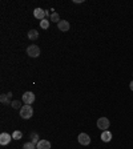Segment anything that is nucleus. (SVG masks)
Instances as JSON below:
<instances>
[{
	"label": "nucleus",
	"mask_w": 133,
	"mask_h": 149,
	"mask_svg": "<svg viewBox=\"0 0 133 149\" xmlns=\"http://www.w3.org/2000/svg\"><path fill=\"white\" fill-rule=\"evenodd\" d=\"M22 100L25 105H31V104L35 101V95H33V92H25L24 95L22 96Z\"/></svg>",
	"instance_id": "obj_4"
},
{
	"label": "nucleus",
	"mask_w": 133,
	"mask_h": 149,
	"mask_svg": "<svg viewBox=\"0 0 133 149\" xmlns=\"http://www.w3.org/2000/svg\"><path fill=\"white\" fill-rule=\"evenodd\" d=\"M57 28L60 29L61 32H67V31H69L71 26H69V23L67 22V20H60V22L57 23Z\"/></svg>",
	"instance_id": "obj_8"
},
{
	"label": "nucleus",
	"mask_w": 133,
	"mask_h": 149,
	"mask_svg": "<svg viewBox=\"0 0 133 149\" xmlns=\"http://www.w3.org/2000/svg\"><path fill=\"white\" fill-rule=\"evenodd\" d=\"M48 16H51V13H49V11H47V9H45V18H48Z\"/></svg>",
	"instance_id": "obj_19"
},
{
	"label": "nucleus",
	"mask_w": 133,
	"mask_h": 149,
	"mask_svg": "<svg viewBox=\"0 0 133 149\" xmlns=\"http://www.w3.org/2000/svg\"><path fill=\"white\" fill-rule=\"evenodd\" d=\"M101 140L104 142H109L112 140V133L109 131H103V133H101Z\"/></svg>",
	"instance_id": "obj_10"
},
{
	"label": "nucleus",
	"mask_w": 133,
	"mask_h": 149,
	"mask_svg": "<svg viewBox=\"0 0 133 149\" xmlns=\"http://www.w3.org/2000/svg\"><path fill=\"white\" fill-rule=\"evenodd\" d=\"M0 101L3 102V104H11V102H12L11 100H9V96H8V95H4V93L0 96Z\"/></svg>",
	"instance_id": "obj_13"
},
{
	"label": "nucleus",
	"mask_w": 133,
	"mask_h": 149,
	"mask_svg": "<svg viewBox=\"0 0 133 149\" xmlns=\"http://www.w3.org/2000/svg\"><path fill=\"white\" fill-rule=\"evenodd\" d=\"M27 36H28L29 40L35 41V40H37V37H39V32H37L36 29H31V31L27 33Z\"/></svg>",
	"instance_id": "obj_11"
},
{
	"label": "nucleus",
	"mask_w": 133,
	"mask_h": 149,
	"mask_svg": "<svg viewBox=\"0 0 133 149\" xmlns=\"http://www.w3.org/2000/svg\"><path fill=\"white\" fill-rule=\"evenodd\" d=\"M23 149H36V144H33L32 141L25 142L24 145H23Z\"/></svg>",
	"instance_id": "obj_17"
},
{
	"label": "nucleus",
	"mask_w": 133,
	"mask_h": 149,
	"mask_svg": "<svg viewBox=\"0 0 133 149\" xmlns=\"http://www.w3.org/2000/svg\"><path fill=\"white\" fill-rule=\"evenodd\" d=\"M27 53H28L29 57H39L40 56V48L37 47L36 44H31L28 48H27Z\"/></svg>",
	"instance_id": "obj_2"
},
{
	"label": "nucleus",
	"mask_w": 133,
	"mask_h": 149,
	"mask_svg": "<svg viewBox=\"0 0 133 149\" xmlns=\"http://www.w3.org/2000/svg\"><path fill=\"white\" fill-rule=\"evenodd\" d=\"M22 137H23V132L22 131H15L14 133H12V138H14V140H20Z\"/></svg>",
	"instance_id": "obj_15"
},
{
	"label": "nucleus",
	"mask_w": 133,
	"mask_h": 149,
	"mask_svg": "<svg viewBox=\"0 0 133 149\" xmlns=\"http://www.w3.org/2000/svg\"><path fill=\"white\" fill-rule=\"evenodd\" d=\"M77 140H79V142L81 145H89L90 144V137L86 135V133H80Z\"/></svg>",
	"instance_id": "obj_5"
},
{
	"label": "nucleus",
	"mask_w": 133,
	"mask_h": 149,
	"mask_svg": "<svg viewBox=\"0 0 133 149\" xmlns=\"http://www.w3.org/2000/svg\"><path fill=\"white\" fill-rule=\"evenodd\" d=\"M11 107L14 109H22V102L19 101V100H14V101L11 102Z\"/></svg>",
	"instance_id": "obj_18"
},
{
	"label": "nucleus",
	"mask_w": 133,
	"mask_h": 149,
	"mask_svg": "<svg viewBox=\"0 0 133 149\" xmlns=\"http://www.w3.org/2000/svg\"><path fill=\"white\" fill-rule=\"evenodd\" d=\"M31 141H32L33 144H37V142L40 141V140H39V135H37L36 132H32V133H31Z\"/></svg>",
	"instance_id": "obj_16"
},
{
	"label": "nucleus",
	"mask_w": 133,
	"mask_h": 149,
	"mask_svg": "<svg viewBox=\"0 0 133 149\" xmlns=\"http://www.w3.org/2000/svg\"><path fill=\"white\" fill-rule=\"evenodd\" d=\"M11 140H12V136L9 135V133H1L0 135V144L1 145H8L9 142H11Z\"/></svg>",
	"instance_id": "obj_6"
},
{
	"label": "nucleus",
	"mask_w": 133,
	"mask_h": 149,
	"mask_svg": "<svg viewBox=\"0 0 133 149\" xmlns=\"http://www.w3.org/2000/svg\"><path fill=\"white\" fill-rule=\"evenodd\" d=\"M33 116V109L31 105H24L22 107V109H20V117L22 119H25V120H28V119H31V117Z\"/></svg>",
	"instance_id": "obj_1"
},
{
	"label": "nucleus",
	"mask_w": 133,
	"mask_h": 149,
	"mask_svg": "<svg viewBox=\"0 0 133 149\" xmlns=\"http://www.w3.org/2000/svg\"><path fill=\"white\" fill-rule=\"evenodd\" d=\"M49 24H51V20H48V19H44V20H41V22H40V28H41V29H48Z\"/></svg>",
	"instance_id": "obj_12"
},
{
	"label": "nucleus",
	"mask_w": 133,
	"mask_h": 149,
	"mask_svg": "<svg viewBox=\"0 0 133 149\" xmlns=\"http://www.w3.org/2000/svg\"><path fill=\"white\" fill-rule=\"evenodd\" d=\"M109 124L111 123H109V120L107 117H100V119L97 120V128L101 129V131H108Z\"/></svg>",
	"instance_id": "obj_3"
},
{
	"label": "nucleus",
	"mask_w": 133,
	"mask_h": 149,
	"mask_svg": "<svg viewBox=\"0 0 133 149\" xmlns=\"http://www.w3.org/2000/svg\"><path fill=\"white\" fill-rule=\"evenodd\" d=\"M36 149H51V142L48 140H40L36 144Z\"/></svg>",
	"instance_id": "obj_9"
},
{
	"label": "nucleus",
	"mask_w": 133,
	"mask_h": 149,
	"mask_svg": "<svg viewBox=\"0 0 133 149\" xmlns=\"http://www.w3.org/2000/svg\"><path fill=\"white\" fill-rule=\"evenodd\" d=\"M129 88H130V91H133V81H130V84H129Z\"/></svg>",
	"instance_id": "obj_20"
},
{
	"label": "nucleus",
	"mask_w": 133,
	"mask_h": 149,
	"mask_svg": "<svg viewBox=\"0 0 133 149\" xmlns=\"http://www.w3.org/2000/svg\"><path fill=\"white\" fill-rule=\"evenodd\" d=\"M33 16L36 19H39L40 22L45 19V9L43 8H35V11H33Z\"/></svg>",
	"instance_id": "obj_7"
},
{
	"label": "nucleus",
	"mask_w": 133,
	"mask_h": 149,
	"mask_svg": "<svg viewBox=\"0 0 133 149\" xmlns=\"http://www.w3.org/2000/svg\"><path fill=\"white\" fill-rule=\"evenodd\" d=\"M51 22H53V23H59V22H60V16H59L57 12L51 13Z\"/></svg>",
	"instance_id": "obj_14"
}]
</instances>
